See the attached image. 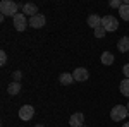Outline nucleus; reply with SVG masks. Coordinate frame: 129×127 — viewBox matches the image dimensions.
Listing matches in <instances>:
<instances>
[{"instance_id": "nucleus-8", "label": "nucleus", "mask_w": 129, "mask_h": 127, "mask_svg": "<svg viewBox=\"0 0 129 127\" xmlns=\"http://www.w3.org/2000/svg\"><path fill=\"white\" fill-rule=\"evenodd\" d=\"M69 124L72 127H83V124H84V115L81 113V112H78V113H72L69 118Z\"/></svg>"}, {"instance_id": "nucleus-18", "label": "nucleus", "mask_w": 129, "mask_h": 127, "mask_svg": "<svg viewBox=\"0 0 129 127\" xmlns=\"http://www.w3.org/2000/svg\"><path fill=\"white\" fill-rule=\"evenodd\" d=\"M5 62H7V53L2 50L0 52V65H5Z\"/></svg>"}, {"instance_id": "nucleus-14", "label": "nucleus", "mask_w": 129, "mask_h": 127, "mask_svg": "<svg viewBox=\"0 0 129 127\" xmlns=\"http://www.w3.org/2000/svg\"><path fill=\"white\" fill-rule=\"evenodd\" d=\"M21 91V82H10L9 88H7V93H9L10 96H14V95H17Z\"/></svg>"}, {"instance_id": "nucleus-9", "label": "nucleus", "mask_w": 129, "mask_h": 127, "mask_svg": "<svg viewBox=\"0 0 129 127\" xmlns=\"http://www.w3.org/2000/svg\"><path fill=\"white\" fill-rule=\"evenodd\" d=\"M22 14H24V16H31V17H33V16H38V7H36V5H35V4H24V5H22Z\"/></svg>"}, {"instance_id": "nucleus-20", "label": "nucleus", "mask_w": 129, "mask_h": 127, "mask_svg": "<svg viewBox=\"0 0 129 127\" xmlns=\"http://www.w3.org/2000/svg\"><path fill=\"white\" fill-rule=\"evenodd\" d=\"M122 72H124V76H126V79H129V64H126V65L122 67Z\"/></svg>"}, {"instance_id": "nucleus-15", "label": "nucleus", "mask_w": 129, "mask_h": 127, "mask_svg": "<svg viewBox=\"0 0 129 127\" xmlns=\"http://www.w3.org/2000/svg\"><path fill=\"white\" fill-rule=\"evenodd\" d=\"M119 14H120V19L129 21V5H126V4H122V7L119 9Z\"/></svg>"}, {"instance_id": "nucleus-2", "label": "nucleus", "mask_w": 129, "mask_h": 127, "mask_svg": "<svg viewBox=\"0 0 129 127\" xmlns=\"http://www.w3.org/2000/svg\"><path fill=\"white\" fill-rule=\"evenodd\" d=\"M127 115H129L127 107H122V105H115V107L110 110V118L114 122H120V120H124Z\"/></svg>"}, {"instance_id": "nucleus-24", "label": "nucleus", "mask_w": 129, "mask_h": 127, "mask_svg": "<svg viewBox=\"0 0 129 127\" xmlns=\"http://www.w3.org/2000/svg\"><path fill=\"white\" fill-rule=\"evenodd\" d=\"M127 110H129V103H127Z\"/></svg>"}, {"instance_id": "nucleus-17", "label": "nucleus", "mask_w": 129, "mask_h": 127, "mask_svg": "<svg viewBox=\"0 0 129 127\" xmlns=\"http://www.w3.org/2000/svg\"><path fill=\"white\" fill-rule=\"evenodd\" d=\"M93 33H95V38H102V36H103L107 31H105V28H102V26H100V28H96Z\"/></svg>"}, {"instance_id": "nucleus-25", "label": "nucleus", "mask_w": 129, "mask_h": 127, "mask_svg": "<svg viewBox=\"0 0 129 127\" xmlns=\"http://www.w3.org/2000/svg\"><path fill=\"white\" fill-rule=\"evenodd\" d=\"M83 127H84V125H83Z\"/></svg>"}, {"instance_id": "nucleus-16", "label": "nucleus", "mask_w": 129, "mask_h": 127, "mask_svg": "<svg viewBox=\"0 0 129 127\" xmlns=\"http://www.w3.org/2000/svg\"><path fill=\"white\" fill-rule=\"evenodd\" d=\"M120 93H122L124 96H129V79L120 81Z\"/></svg>"}, {"instance_id": "nucleus-1", "label": "nucleus", "mask_w": 129, "mask_h": 127, "mask_svg": "<svg viewBox=\"0 0 129 127\" xmlns=\"http://www.w3.org/2000/svg\"><path fill=\"white\" fill-rule=\"evenodd\" d=\"M17 9H19V4L16 2H10V0H2L0 2V12L2 16H16L17 14Z\"/></svg>"}, {"instance_id": "nucleus-21", "label": "nucleus", "mask_w": 129, "mask_h": 127, "mask_svg": "<svg viewBox=\"0 0 129 127\" xmlns=\"http://www.w3.org/2000/svg\"><path fill=\"white\" fill-rule=\"evenodd\" d=\"M21 81V72H14V82H19Z\"/></svg>"}, {"instance_id": "nucleus-7", "label": "nucleus", "mask_w": 129, "mask_h": 127, "mask_svg": "<svg viewBox=\"0 0 129 127\" xmlns=\"http://www.w3.org/2000/svg\"><path fill=\"white\" fill-rule=\"evenodd\" d=\"M45 22H47V19H45V16H41V14L29 17V26H31V28H36V29L43 28V26H45Z\"/></svg>"}, {"instance_id": "nucleus-11", "label": "nucleus", "mask_w": 129, "mask_h": 127, "mask_svg": "<svg viewBox=\"0 0 129 127\" xmlns=\"http://www.w3.org/2000/svg\"><path fill=\"white\" fill-rule=\"evenodd\" d=\"M117 48H119V52H122V53L129 52V36H122V38L119 39Z\"/></svg>"}, {"instance_id": "nucleus-4", "label": "nucleus", "mask_w": 129, "mask_h": 127, "mask_svg": "<svg viewBox=\"0 0 129 127\" xmlns=\"http://www.w3.org/2000/svg\"><path fill=\"white\" fill-rule=\"evenodd\" d=\"M28 24H29V21L26 19L24 14H16V16H14V28L17 31H24L28 28Z\"/></svg>"}, {"instance_id": "nucleus-13", "label": "nucleus", "mask_w": 129, "mask_h": 127, "mask_svg": "<svg viewBox=\"0 0 129 127\" xmlns=\"http://www.w3.org/2000/svg\"><path fill=\"white\" fill-rule=\"evenodd\" d=\"M59 81L62 82V84H72L74 82V77H72V74H69V72H64V74H60V77H59Z\"/></svg>"}, {"instance_id": "nucleus-19", "label": "nucleus", "mask_w": 129, "mask_h": 127, "mask_svg": "<svg viewBox=\"0 0 129 127\" xmlns=\"http://www.w3.org/2000/svg\"><path fill=\"white\" fill-rule=\"evenodd\" d=\"M110 7H112V9H120L122 4H120V0H112V2H110Z\"/></svg>"}, {"instance_id": "nucleus-12", "label": "nucleus", "mask_w": 129, "mask_h": 127, "mask_svg": "<svg viewBox=\"0 0 129 127\" xmlns=\"http://www.w3.org/2000/svg\"><path fill=\"white\" fill-rule=\"evenodd\" d=\"M102 64L103 65H112L114 64V55L110 52H103L102 53Z\"/></svg>"}, {"instance_id": "nucleus-3", "label": "nucleus", "mask_w": 129, "mask_h": 127, "mask_svg": "<svg viewBox=\"0 0 129 127\" xmlns=\"http://www.w3.org/2000/svg\"><path fill=\"white\" fill-rule=\"evenodd\" d=\"M102 28H105V31H115L119 28V21L115 19L114 16H105V17H102Z\"/></svg>"}, {"instance_id": "nucleus-6", "label": "nucleus", "mask_w": 129, "mask_h": 127, "mask_svg": "<svg viewBox=\"0 0 129 127\" xmlns=\"http://www.w3.org/2000/svg\"><path fill=\"white\" fill-rule=\"evenodd\" d=\"M35 115V108L31 105H24V107L19 108V118L21 120H31Z\"/></svg>"}, {"instance_id": "nucleus-22", "label": "nucleus", "mask_w": 129, "mask_h": 127, "mask_svg": "<svg viewBox=\"0 0 129 127\" xmlns=\"http://www.w3.org/2000/svg\"><path fill=\"white\" fill-rule=\"evenodd\" d=\"M122 127H129V122H126V124H124V125H122Z\"/></svg>"}, {"instance_id": "nucleus-23", "label": "nucleus", "mask_w": 129, "mask_h": 127, "mask_svg": "<svg viewBox=\"0 0 129 127\" xmlns=\"http://www.w3.org/2000/svg\"><path fill=\"white\" fill-rule=\"evenodd\" d=\"M35 127H43V125H35Z\"/></svg>"}, {"instance_id": "nucleus-5", "label": "nucleus", "mask_w": 129, "mask_h": 127, "mask_svg": "<svg viewBox=\"0 0 129 127\" xmlns=\"http://www.w3.org/2000/svg\"><path fill=\"white\" fill-rule=\"evenodd\" d=\"M72 77H74V81H78V82H84V81H88V79H89L88 69H84V67L74 69V72H72Z\"/></svg>"}, {"instance_id": "nucleus-10", "label": "nucleus", "mask_w": 129, "mask_h": 127, "mask_svg": "<svg viewBox=\"0 0 129 127\" xmlns=\"http://www.w3.org/2000/svg\"><path fill=\"white\" fill-rule=\"evenodd\" d=\"M88 26H89V28H93V31H95L96 28L102 26V17H98L96 14H91V16L88 17Z\"/></svg>"}]
</instances>
